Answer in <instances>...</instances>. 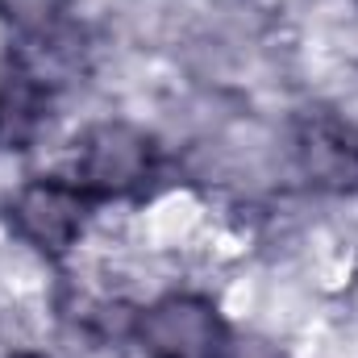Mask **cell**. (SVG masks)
<instances>
[{
  "mask_svg": "<svg viewBox=\"0 0 358 358\" xmlns=\"http://www.w3.org/2000/svg\"><path fill=\"white\" fill-rule=\"evenodd\" d=\"M159 176V142L129 121H96L76 138V183L96 200H121Z\"/></svg>",
  "mask_w": 358,
  "mask_h": 358,
  "instance_id": "cell-1",
  "label": "cell"
},
{
  "mask_svg": "<svg viewBox=\"0 0 358 358\" xmlns=\"http://www.w3.org/2000/svg\"><path fill=\"white\" fill-rule=\"evenodd\" d=\"M92 204H96V196L84 192L76 179L38 176V179H25L8 196L4 213H8L13 234L25 246H34L42 259H63L84 238Z\"/></svg>",
  "mask_w": 358,
  "mask_h": 358,
  "instance_id": "cell-2",
  "label": "cell"
},
{
  "mask_svg": "<svg viewBox=\"0 0 358 358\" xmlns=\"http://www.w3.org/2000/svg\"><path fill=\"white\" fill-rule=\"evenodd\" d=\"M134 338L146 358H225L229 329L208 296L171 292L138 313Z\"/></svg>",
  "mask_w": 358,
  "mask_h": 358,
  "instance_id": "cell-3",
  "label": "cell"
},
{
  "mask_svg": "<svg viewBox=\"0 0 358 358\" xmlns=\"http://www.w3.org/2000/svg\"><path fill=\"white\" fill-rule=\"evenodd\" d=\"M292 159L317 192H358V125L334 108H304L292 121Z\"/></svg>",
  "mask_w": 358,
  "mask_h": 358,
  "instance_id": "cell-4",
  "label": "cell"
},
{
  "mask_svg": "<svg viewBox=\"0 0 358 358\" xmlns=\"http://www.w3.org/2000/svg\"><path fill=\"white\" fill-rule=\"evenodd\" d=\"M50 96L29 71H21L13 59L0 63V155L29 150L38 134L50 121Z\"/></svg>",
  "mask_w": 358,
  "mask_h": 358,
  "instance_id": "cell-5",
  "label": "cell"
},
{
  "mask_svg": "<svg viewBox=\"0 0 358 358\" xmlns=\"http://www.w3.org/2000/svg\"><path fill=\"white\" fill-rule=\"evenodd\" d=\"M67 4L71 0H0V21L13 25L21 38H38L67 25Z\"/></svg>",
  "mask_w": 358,
  "mask_h": 358,
  "instance_id": "cell-6",
  "label": "cell"
},
{
  "mask_svg": "<svg viewBox=\"0 0 358 358\" xmlns=\"http://www.w3.org/2000/svg\"><path fill=\"white\" fill-rule=\"evenodd\" d=\"M225 358H279V355H275L271 346H263V342H234V338H229Z\"/></svg>",
  "mask_w": 358,
  "mask_h": 358,
  "instance_id": "cell-7",
  "label": "cell"
},
{
  "mask_svg": "<svg viewBox=\"0 0 358 358\" xmlns=\"http://www.w3.org/2000/svg\"><path fill=\"white\" fill-rule=\"evenodd\" d=\"M13 358H50V355H13Z\"/></svg>",
  "mask_w": 358,
  "mask_h": 358,
  "instance_id": "cell-8",
  "label": "cell"
}]
</instances>
